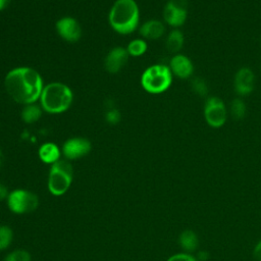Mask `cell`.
Instances as JSON below:
<instances>
[{
  "mask_svg": "<svg viewBox=\"0 0 261 261\" xmlns=\"http://www.w3.org/2000/svg\"><path fill=\"white\" fill-rule=\"evenodd\" d=\"M56 32L61 39L66 42L74 43L82 36V29L79 21L71 16H64L57 20Z\"/></svg>",
  "mask_w": 261,
  "mask_h": 261,
  "instance_id": "30bf717a",
  "label": "cell"
},
{
  "mask_svg": "<svg viewBox=\"0 0 261 261\" xmlns=\"http://www.w3.org/2000/svg\"><path fill=\"white\" fill-rule=\"evenodd\" d=\"M166 261H198L195 256L190 253H177L171 255Z\"/></svg>",
  "mask_w": 261,
  "mask_h": 261,
  "instance_id": "cb8c5ba5",
  "label": "cell"
},
{
  "mask_svg": "<svg viewBox=\"0 0 261 261\" xmlns=\"http://www.w3.org/2000/svg\"><path fill=\"white\" fill-rule=\"evenodd\" d=\"M6 200L8 208L15 214H25L33 212L39 205L38 196L35 193L23 189H16L12 192H9Z\"/></svg>",
  "mask_w": 261,
  "mask_h": 261,
  "instance_id": "8992f818",
  "label": "cell"
},
{
  "mask_svg": "<svg viewBox=\"0 0 261 261\" xmlns=\"http://www.w3.org/2000/svg\"><path fill=\"white\" fill-rule=\"evenodd\" d=\"M182 45H184L182 33L177 29L172 30L168 34L166 41H165V46H166L167 51L170 53H177L182 48Z\"/></svg>",
  "mask_w": 261,
  "mask_h": 261,
  "instance_id": "e0dca14e",
  "label": "cell"
},
{
  "mask_svg": "<svg viewBox=\"0 0 261 261\" xmlns=\"http://www.w3.org/2000/svg\"><path fill=\"white\" fill-rule=\"evenodd\" d=\"M253 255L257 261H261V240L255 245L253 250Z\"/></svg>",
  "mask_w": 261,
  "mask_h": 261,
  "instance_id": "484cf974",
  "label": "cell"
},
{
  "mask_svg": "<svg viewBox=\"0 0 261 261\" xmlns=\"http://www.w3.org/2000/svg\"><path fill=\"white\" fill-rule=\"evenodd\" d=\"M91 142L83 137H74L66 140L61 148V152L66 160L80 159L91 151Z\"/></svg>",
  "mask_w": 261,
  "mask_h": 261,
  "instance_id": "9c48e42d",
  "label": "cell"
},
{
  "mask_svg": "<svg viewBox=\"0 0 261 261\" xmlns=\"http://www.w3.org/2000/svg\"><path fill=\"white\" fill-rule=\"evenodd\" d=\"M108 21L113 31L120 35L135 32L140 21V10L135 0H116L110 8Z\"/></svg>",
  "mask_w": 261,
  "mask_h": 261,
  "instance_id": "7a4b0ae2",
  "label": "cell"
},
{
  "mask_svg": "<svg viewBox=\"0 0 261 261\" xmlns=\"http://www.w3.org/2000/svg\"><path fill=\"white\" fill-rule=\"evenodd\" d=\"M8 195H9V192H8L6 186H4L3 184L0 182V201L7 199Z\"/></svg>",
  "mask_w": 261,
  "mask_h": 261,
  "instance_id": "4316f807",
  "label": "cell"
},
{
  "mask_svg": "<svg viewBox=\"0 0 261 261\" xmlns=\"http://www.w3.org/2000/svg\"><path fill=\"white\" fill-rule=\"evenodd\" d=\"M38 154H39V157L42 162L52 165L53 163L60 160L61 151L56 144L47 142V143H44L43 145H41V147L39 148Z\"/></svg>",
  "mask_w": 261,
  "mask_h": 261,
  "instance_id": "9a60e30c",
  "label": "cell"
},
{
  "mask_svg": "<svg viewBox=\"0 0 261 261\" xmlns=\"http://www.w3.org/2000/svg\"><path fill=\"white\" fill-rule=\"evenodd\" d=\"M105 119L110 124H115L120 120V113L117 109L111 108L105 114Z\"/></svg>",
  "mask_w": 261,
  "mask_h": 261,
  "instance_id": "d4e9b609",
  "label": "cell"
},
{
  "mask_svg": "<svg viewBox=\"0 0 261 261\" xmlns=\"http://www.w3.org/2000/svg\"><path fill=\"white\" fill-rule=\"evenodd\" d=\"M3 161H4V156H3V153L0 149V167L3 165Z\"/></svg>",
  "mask_w": 261,
  "mask_h": 261,
  "instance_id": "f1b7e54d",
  "label": "cell"
},
{
  "mask_svg": "<svg viewBox=\"0 0 261 261\" xmlns=\"http://www.w3.org/2000/svg\"><path fill=\"white\" fill-rule=\"evenodd\" d=\"M128 53L123 47H114L106 55L104 60V67L110 73L120 71L127 62Z\"/></svg>",
  "mask_w": 261,
  "mask_h": 261,
  "instance_id": "7c38bea8",
  "label": "cell"
},
{
  "mask_svg": "<svg viewBox=\"0 0 261 261\" xmlns=\"http://www.w3.org/2000/svg\"><path fill=\"white\" fill-rule=\"evenodd\" d=\"M140 35L144 39L157 40L161 38L165 32V27L162 21L157 19H150L145 21L139 29Z\"/></svg>",
  "mask_w": 261,
  "mask_h": 261,
  "instance_id": "5bb4252c",
  "label": "cell"
},
{
  "mask_svg": "<svg viewBox=\"0 0 261 261\" xmlns=\"http://www.w3.org/2000/svg\"><path fill=\"white\" fill-rule=\"evenodd\" d=\"M169 68L172 75H175L181 80L190 77L194 72L192 60L184 54H174L170 59Z\"/></svg>",
  "mask_w": 261,
  "mask_h": 261,
  "instance_id": "4fadbf2b",
  "label": "cell"
},
{
  "mask_svg": "<svg viewBox=\"0 0 261 261\" xmlns=\"http://www.w3.org/2000/svg\"><path fill=\"white\" fill-rule=\"evenodd\" d=\"M4 261H31V255L25 250H14L6 255Z\"/></svg>",
  "mask_w": 261,
  "mask_h": 261,
  "instance_id": "603a6c76",
  "label": "cell"
},
{
  "mask_svg": "<svg viewBox=\"0 0 261 261\" xmlns=\"http://www.w3.org/2000/svg\"><path fill=\"white\" fill-rule=\"evenodd\" d=\"M178 244L185 253H193L198 249L199 238L192 229L184 230L178 237Z\"/></svg>",
  "mask_w": 261,
  "mask_h": 261,
  "instance_id": "2e32d148",
  "label": "cell"
},
{
  "mask_svg": "<svg viewBox=\"0 0 261 261\" xmlns=\"http://www.w3.org/2000/svg\"><path fill=\"white\" fill-rule=\"evenodd\" d=\"M4 86L8 95L17 103L28 105L40 99L43 91V80L32 67L19 66L7 72Z\"/></svg>",
  "mask_w": 261,
  "mask_h": 261,
  "instance_id": "6da1fadb",
  "label": "cell"
},
{
  "mask_svg": "<svg viewBox=\"0 0 261 261\" xmlns=\"http://www.w3.org/2000/svg\"><path fill=\"white\" fill-rule=\"evenodd\" d=\"M125 49L128 55L134 57H139L146 53L148 49V45L144 39H134L127 44Z\"/></svg>",
  "mask_w": 261,
  "mask_h": 261,
  "instance_id": "d6986e66",
  "label": "cell"
},
{
  "mask_svg": "<svg viewBox=\"0 0 261 261\" xmlns=\"http://www.w3.org/2000/svg\"><path fill=\"white\" fill-rule=\"evenodd\" d=\"M204 117L209 126L221 127L227 119V110L223 101L218 97H209L204 105Z\"/></svg>",
  "mask_w": 261,
  "mask_h": 261,
  "instance_id": "52a82bcc",
  "label": "cell"
},
{
  "mask_svg": "<svg viewBox=\"0 0 261 261\" xmlns=\"http://www.w3.org/2000/svg\"><path fill=\"white\" fill-rule=\"evenodd\" d=\"M188 16V2L186 0H168L163 9L164 21L172 27L182 25Z\"/></svg>",
  "mask_w": 261,
  "mask_h": 261,
  "instance_id": "ba28073f",
  "label": "cell"
},
{
  "mask_svg": "<svg viewBox=\"0 0 261 261\" xmlns=\"http://www.w3.org/2000/svg\"><path fill=\"white\" fill-rule=\"evenodd\" d=\"M230 115L236 120H241L246 115V104L241 98H236L231 101Z\"/></svg>",
  "mask_w": 261,
  "mask_h": 261,
  "instance_id": "ffe728a7",
  "label": "cell"
},
{
  "mask_svg": "<svg viewBox=\"0 0 261 261\" xmlns=\"http://www.w3.org/2000/svg\"><path fill=\"white\" fill-rule=\"evenodd\" d=\"M42 111H43V109L41 106L36 105L35 103L28 104V105H24V107L20 113V116H21V119L23 120V122L34 123L41 118Z\"/></svg>",
  "mask_w": 261,
  "mask_h": 261,
  "instance_id": "ac0fdd59",
  "label": "cell"
},
{
  "mask_svg": "<svg viewBox=\"0 0 261 261\" xmlns=\"http://www.w3.org/2000/svg\"><path fill=\"white\" fill-rule=\"evenodd\" d=\"M172 83V73L169 66L153 64L147 67L141 75L142 88L150 94L165 92Z\"/></svg>",
  "mask_w": 261,
  "mask_h": 261,
  "instance_id": "277c9868",
  "label": "cell"
},
{
  "mask_svg": "<svg viewBox=\"0 0 261 261\" xmlns=\"http://www.w3.org/2000/svg\"><path fill=\"white\" fill-rule=\"evenodd\" d=\"M73 100L72 91L65 84L54 82L47 84L40 96L41 107L50 114L65 112Z\"/></svg>",
  "mask_w": 261,
  "mask_h": 261,
  "instance_id": "3957f363",
  "label": "cell"
},
{
  "mask_svg": "<svg viewBox=\"0 0 261 261\" xmlns=\"http://www.w3.org/2000/svg\"><path fill=\"white\" fill-rule=\"evenodd\" d=\"M9 3H10V0H0V11L5 9Z\"/></svg>",
  "mask_w": 261,
  "mask_h": 261,
  "instance_id": "83f0119b",
  "label": "cell"
},
{
  "mask_svg": "<svg viewBox=\"0 0 261 261\" xmlns=\"http://www.w3.org/2000/svg\"><path fill=\"white\" fill-rule=\"evenodd\" d=\"M73 177L72 165L66 159L53 163L48 175V190L53 196H62L71 186Z\"/></svg>",
  "mask_w": 261,
  "mask_h": 261,
  "instance_id": "5b68a950",
  "label": "cell"
},
{
  "mask_svg": "<svg viewBox=\"0 0 261 261\" xmlns=\"http://www.w3.org/2000/svg\"><path fill=\"white\" fill-rule=\"evenodd\" d=\"M191 87L193 92L200 97H205L208 94V85L206 81L200 76H196L193 79Z\"/></svg>",
  "mask_w": 261,
  "mask_h": 261,
  "instance_id": "7402d4cb",
  "label": "cell"
},
{
  "mask_svg": "<svg viewBox=\"0 0 261 261\" xmlns=\"http://www.w3.org/2000/svg\"><path fill=\"white\" fill-rule=\"evenodd\" d=\"M255 75L249 67L240 68L234 74L233 90L240 97L248 96L254 90Z\"/></svg>",
  "mask_w": 261,
  "mask_h": 261,
  "instance_id": "8fae6325",
  "label": "cell"
},
{
  "mask_svg": "<svg viewBox=\"0 0 261 261\" xmlns=\"http://www.w3.org/2000/svg\"><path fill=\"white\" fill-rule=\"evenodd\" d=\"M13 240L12 229L7 225H0V251L7 249Z\"/></svg>",
  "mask_w": 261,
  "mask_h": 261,
  "instance_id": "44dd1931",
  "label": "cell"
}]
</instances>
